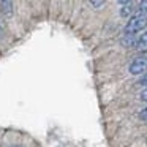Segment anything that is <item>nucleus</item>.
<instances>
[{
    "label": "nucleus",
    "mask_w": 147,
    "mask_h": 147,
    "mask_svg": "<svg viewBox=\"0 0 147 147\" xmlns=\"http://www.w3.org/2000/svg\"><path fill=\"white\" fill-rule=\"evenodd\" d=\"M147 27V14H134L125 26V35H134Z\"/></svg>",
    "instance_id": "nucleus-1"
},
{
    "label": "nucleus",
    "mask_w": 147,
    "mask_h": 147,
    "mask_svg": "<svg viewBox=\"0 0 147 147\" xmlns=\"http://www.w3.org/2000/svg\"><path fill=\"white\" fill-rule=\"evenodd\" d=\"M128 70H130V73L134 74V76L146 73V71H147V57H138V59H134V60L130 63Z\"/></svg>",
    "instance_id": "nucleus-2"
},
{
    "label": "nucleus",
    "mask_w": 147,
    "mask_h": 147,
    "mask_svg": "<svg viewBox=\"0 0 147 147\" xmlns=\"http://www.w3.org/2000/svg\"><path fill=\"white\" fill-rule=\"evenodd\" d=\"M134 46H136L138 51H147V30H146V32H144L142 35L139 36V38L136 40Z\"/></svg>",
    "instance_id": "nucleus-3"
},
{
    "label": "nucleus",
    "mask_w": 147,
    "mask_h": 147,
    "mask_svg": "<svg viewBox=\"0 0 147 147\" xmlns=\"http://www.w3.org/2000/svg\"><path fill=\"white\" fill-rule=\"evenodd\" d=\"M133 11H134V7H133V3H131V2L123 3V5H122V10H120V16L128 18L131 13H133Z\"/></svg>",
    "instance_id": "nucleus-4"
},
{
    "label": "nucleus",
    "mask_w": 147,
    "mask_h": 147,
    "mask_svg": "<svg viewBox=\"0 0 147 147\" xmlns=\"http://www.w3.org/2000/svg\"><path fill=\"white\" fill-rule=\"evenodd\" d=\"M2 2V8H3V13L7 14L8 18L13 14V2L11 0H0Z\"/></svg>",
    "instance_id": "nucleus-5"
},
{
    "label": "nucleus",
    "mask_w": 147,
    "mask_h": 147,
    "mask_svg": "<svg viewBox=\"0 0 147 147\" xmlns=\"http://www.w3.org/2000/svg\"><path fill=\"white\" fill-rule=\"evenodd\" d=\"M138 14H147V0H141L139 5H138Z\"/></svg>",
    "instance_id": "nucleus-6"
},
{
    "label": "nucleus",
    "mask_w": 147,
    "mask_h": 147,
    "mask_svg": "<svg viewBox=\"0 0 147 147\" xmlns=\"http://www.w3.org/2000/svg\"><path fill=\"white\" fill-rule=\"evenodd\" d=\"M106 0H90V3H92V7L93 8H100V7H103V3H105Z\"/></svg>",
    "instance_id": "nucleus-7"
},
{
    "label": "nucleus",
    "mask_w": 147,
    "mask_h": 147,
    "mask_svg": "<svg viewBox=\"0 0 147 147\" xmlns=\"http://www.w3.org/2000/svg\"><path fill=\"white\" fill-rule=\"evenodd\" d=\"M138 84L142 86V87H147V71H146V73H142V78L139 79V82H138Z\"/></svg>",
    "instance_id": "nucleus-8"
},
{
    "label": "nucleus",
    "mask_w": 147,
    "mask_h": 147,
    "mask_svg": "<svg viewBox=\"0 0 147 147\" xmlns=\"http://www.w3.org/2000/svg\"><path fill=\"white\" fill-rule=\"evenodd\" d=\"M139 119H141V120H144V122H147V106L139 112Z\"/></svg>",
    "instance_id": "nucleus-9"
},
{
    "label": "nucleus",
    "mask_w": 147,
    "mask_h": 147,
    "mask_svg": "<svg viewBox=\"0 0 147 147\" xmlns=\"http://www.w3.org/2000/svg\"><path fill=\"white\" fill-rule=\"evenodd\" d=\"M139 98L142 100V101H147V87L146 89L142 90V92H141V95H139Z\"/></svg>",
    "instance_id": "nucleus-10"
},
{
    "label": "nucleus",
    "mask_w": 147,
    "mask_h": 147,
    "mask_svg": "<svg viewBox=\"0 0 147 147\" xmlns=\"http://www.w3.org/2000/svg\"><path fill=\"white\" fill-rule=\"evenodd\" d=\"M117 2H119L120 5H123V3H128V2H131V0H117Z\"/></svg>",
    "instance_id": "nucleus-11"
},
{
    "label": "nucleus",
    "mask_w": 147,
    "mask_h": 147,
    "mask_svg": "<svg viewBox=\"0 0 147 147\" xmlns=\"http://www.w3.org/2000/svg\"><path fill=\"white\" fill-rule=\"evenodd\" d=\"M0 35H2V26H0Z\"/></svg>",
    "instance_id": "nucleus-12"
}]
</instances>
